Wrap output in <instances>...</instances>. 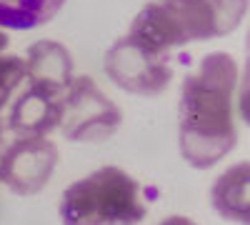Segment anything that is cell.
I'll list each match as a JSON object with an SVG mask.
<instances>
[{"label": "cell", "instance_id": "cell-2", "mask_svg": "<svg viewBox=\"0 0 250 225\" xmlns=\"http://www.w3.org/2000/svg\"><path fill=\"white\" fill-rule=\"evenodd\" d=\"M245 13L248 0H150L133 18L128 35L153 53H168L233 33Z\"/></svg>", "mask_w": 250, "mask_h": 225}, {"label": "cell", "instance_id": "cell-4", "mask_svg": "<svg viewBox=\"0 0 250 225\" xmlns=\"http://www.w3.org/2000/svg\"><path fill=\"white\" fill-rule=\"evenodd\" d=\"M123 113L90 75L73 78L62 95L58 128L73 143H103L118 133Z\"/></svg>", "mask_w": 250, "mask_h": 225}, {"label": "cell", "instance_id": "cell-3", "mask_svg": "<svg viewBox=\"0 0 250 225\" xmlns=\"http://www.w3.org/2000/svg\"><path fill=\"white\" fill-rule=\"evenodd\" d=\"M58 213L62 225H138L148 205L130 173L105 165L62 190Z\"/></svg>", "mask_w": 250, "mask_h": 225}, {"label": "cell", "instance_id": "cell-8", "mask_svg": "<svg viewBox=\"0 0 250 225\" xmlns=\"http://www.w3.org/2000/svg\"><path fill=\"white\" fill-rule=\"evenodd\" d=\"M73 55L65 45H60L58 40H38L35 45L28 48L25 60H23V73L30 83L45 85L50 90L65 93L73 75Z\"/></svg>", "mask_w": 250, "mask_h": 225}, {"label": "cell", "instance_id": "cell-1", "mask_svg": "<svg viewBox=\"0 0 250 225\" xmlns=\"http://www.w3.org/2000/svg\"><path fill=\"white\" fill-rule=\"evenodd\" d=\"M238 63L230 53H210L183 80L180 88V155L193 168L205 170L238 145L233 95Z\"/></svg>", "mask_w": 250, "mask_h": 225}, {"label": "cell", "instance_id": "cell-9", "mask_svg": "<svg viewBox=\"0 0 250 225\" xmlns=\"http://www.w3.org/2000/svg\"><path fill=\"white\" fill-rule=\"evenodd\" d=\"M248 173L250 165L248 163H240V165H233L230 170H225L213 185V205L215 210L233 220V223H245L250 220V210H248Z\"/></svg>", "mask_w": 250, "mask_h": 225}, {"label": "cell", "instance_id": "cell-11", "mask_svg": "<svg viewBox=\"0 0 250 225\" xmlns=\"http://www.w3.org/2000/svg\"><path fill=\"white\" fill-rule=\"evenodd\" d=\"M23 58L18 55H0V110L13 98L15 88L23 83Z\"/></svg>", "mask_w": 250, "mask_h": 225}, {"label": "cell", "instance_id": "cell-14", "mask_svg": "<svg viewBox=\"0 0 250 225\" xmlns=\"http://www.w3.org/2000/svg\"><path fill=\"white\" fill-rule=\"evenodd\" d=\"M0 140H3V123H0Z\"/></svg>", "mask_w": 250, "mask_h": 225}, {"label": "cell", "instance_id": "cell-7", "mask_svg": "<svg viewBox=\"0 0 250 225\" xmlns=\"http://www.w3.org/2000/svg\"><path fill=\"white\" fill-rule=\"evenodd\" d=\"M62 95L45 85L30 83L23 93L15 98L8 115V128L20 135H48L58 128L62 113Z\"/></svg>", "mask_w": 250, "mask_h": 225}, {"label": "cell", "instance_id": "cell-6", "mask_svg": "<svg viewBox=\"0 0 250 225\" xmlns=\"http://www.w3.org/2000/svg\"><path fill=\"white\" fill-rule=\"evenodd\" d=\"M58 145L45 135H20L0 153V183L15 195H35L58 168Z\"/></svg>", "mask_w": 250, "mask_h": 225}, {"label": "cell", "instance_id": "cell-13", "mask_svg": "<svg viewBox=\"0 0 250 225\" xmlns=\"http://www.w3.org/2000/svg\"><path fill=\"white\" fill-rule=\"evenodd\" d=\"M8 43H10V38H8L3 30H0V50H5V48H8Z\"/></svg>", "mask_w": 250, "mask_h": 225}, {"label": "cell", "instance_id": "cell-5", "mask_svg": "<svg viewBox=\"0 0 250 225\" xmlns=\"http://www.w3.org/2000/svg\"><path fill=\"white\" fill-rule=\"evenodd\" d=\"M103 70L113 85L133 95H160L173 80L168 53H153L130 35L118 38L108 48Z\"/></svg>", "mask_w": 250, "mask_h": 225}, {"label": "cell", "instance_id": "cell-12", "mask_svg": "<svg viewBox=\"0 0 250 225\" xmlns=\"http://www.w3.org/2000/svg\"><path fill=\"white\" fill-rule=\"evenodd\" d=\"M160 225H198V223L190 220V218H185V215H170V218H165Z\"/></svg>", "mask_w": 250, "mask_h": 225}, {"label": "cell", "instance_id": "cell-10", "mask_svg": "<svg viewBox=\"0 0 250 225\" xmlns=\"http://www.w3.org/2000/svg\"><path fill=\"white\" fill-rule=\"evenodd\" d=\"M65 0H0V25L13 30H30L50 23Z\"/></svg>", "mask_w": 250, "mask_h": 225}]
</instances>
